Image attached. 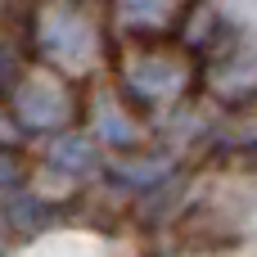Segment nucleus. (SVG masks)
<instances>
[{"label": "nucleus", "mask_w": 257, "mask_h": 257, "mask_svg": "<svg viewBox=\"0 0 257 257\" xmlns=\"http://www.w3.org/2000/svg\"><path fill=\"white\" fill-rule=\"evenodd\" d=\"M18 131H23V126H18L14 108H9V99L0 95V145H14V140H18Z\"/></svg>", "instance_id": "nucleus-5"}, {"label": "nucleus", "mask_w": 257, "mask_h": 257, "mask_svg": "<svg viewBox=\"0 0 257 257\" xmlns=\"http://www.w3.org/2000/svg\"><path fill=\"white\" fill-rule=\"evenodd\" d=\"M122 86H126L136 99H145V104H154V99H172V95L185 90V68H181V59L158 54V50H149V54H131V59L122 63Z\"/></svg>", "instance_id": "nucleus-2"}, {"label": "nucleus", "mask_w": 257, "mask_h": 257, "mask_svg": "<svg viewBox=\"0 0 257 257\" xmlns=\"http://www.w3.org/2000/svg\"><path fill=\"white\" fill-rule=\"evenodd\" d=\"M185 14H190L185 0H117V18L131 36H163Z\"/></svg>", "instance_id": "nucleus-3"}, {"label": "nucleus", "mask_w": 257, "mask_h": 257, "mask_svg": "<svg viewBox=\"0 0 257 257\" xmlns=\"http://www.w3.org/2000/svg\"><path fill=\"white\" fill-rule=\"evenodd\" d=\"M9 108L18 117L23 131H59L72 122L77 99L68 90V81L45 68V63H27V72L18 77V86L9 90Z\"/></svg>", "instance_id": "nucleus-1"}, {"label": "nucleus", "mask_w": 257, "mask_h": 257, "mask_svg": "<svg viewBox=\"0 0 257 257\" xmlns=\"http://www.w3.org/2000/svg\"><path fill=\"white\" fill-rule=\"evenodd\" d=\"M18 176H23V158H18L9 145H0V190H9Z\"/></svg>", "instance_id": "nucleus-4"}]
</instances>
